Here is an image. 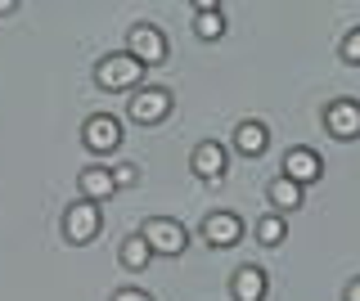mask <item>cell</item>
I'll list each match as a JSON object with an SVG mask.
<instances>
[{
	"label": "cell",
	"instance_id": "1",
	"mask_svg": "<svg viewBox=\"0 0 360 301\" xmlns=\"http://www.w3.org/2000/svg\"><path fill=\"white\" fill-rule=\"evenodd\" d=\"M140 81H144V68L131 59L127 50H112L104 54V59L95 63V86L99 91H140Z\"/></svg>",
	"mask_w": 360,
	"mask_h": 301
},
{
	"label": "cell",
	"instance_id": "2",
	"mask_svg": "<svg viewBox=\"0 0 360 301\" xmlns=\"http://www.w3.org/2000/svg\"><path fill=\"white\" fill-rule=\"evenodd\" d=\"M176 108V95L167 91V86H140L131 99H127V117L135 126H158V121H167Z\"/></svg>",
	"mask_w": 360,
	"mask_h": 301
},
{
	"label": "cell",
	"instance_id": "3",
	"mask_svg": "<svg viewBox=\"0 0 360 301\" xmlns=\"http://www.w3.org/2000/svg\"><path fill=\"white\" fill-rule=\"evenodd\" d=\"M140 239L149 243L153 256H180L189 248V229L180 225V220H172V216H149L140 225Z\"/></svg>",
	"mask_w": 360,
	"mask_h": 301
},
{
	"label": "cell",
	"instance_id": "4",
	"mask_svg": "<svg viewBox=\"0 0 360 301\" xmlns=\"http://www.w3.org/2000/svg\"><path fill=\"white\" fill-rule=\"evenodd\" d=\"M99 229H104V211H99L95 203H86V198L68 203V211H63V239L72 243V248H86V243H95Z\"/></svg>",
	"mask_w": 360,
	"mask_h": 301
},
{
	"label": "cell",
	"instance_id": "5",
	"mask_svg": "<svg viewBox=\"0 0 360 301\" xmlns=\"http://www.w3.org/2000/svg\"><path fill=\"white\" fill-rule=\"evenodd\" d=\"M127 54L140 63L144 72L158 68V63L167 59V36H162V27H158V23H131V27H127Z\"/></svg>",
	"mask_w": 360,
	"mask_h": 301
},
{
	"label": "cell",
	"instance_id": "6",
	"mask_svg": "<svg viewBox=\"0 0 360 301\" xmlns=\"http://www.w3.org/2000/svg\"><path fill=\"white\" fill-rule=\"evenodd\" d=\"M82 144L95 153V158L117 153V149H122V121L112 117V113H90L86 126H82Z\"/></svg>",
	"mask_w": 360,
	"mask_h": 301
},
{
	"label": "cell",
	"instance_id": "7",
	"mask_svg": "<svg viewBox=\"0 0 360 301\" xmlns=\"http://www.w3.org/2000/svg\"><path fill=\"white\" fill-rule=\"evenodd\" d=\"M198 234H202V243H207V248H217V252L239 248L243 216H234V211H207V216H202V225H198Z\"/></svg>",
	"mask_w": 360,
	"mask_h": 301
},
{
	"label": "cell",
	"instance_id": "8",
	"mask_svg": "<svg viewBox=\"0 0 360 301\" xmlns=\"http://www.w3.org/2000/svg\"><path fill=\"white\" fill-rule=\"evenodd\" d=\"M324 131H329L333 140H360V99H333V104H324Z\"/></svg>",
	"mask_w": 360,
	"mask_h": 301
},
{
	"label": "cell",
	"instance_id": "9",
	"mask_svg": "<svg viewBox=\"0 0 360 301\" xmlns=\"http://www.w3.org/2000/svg\"><path fill=\"white\" fill-rule=\"evenodd\" d=\"M189 166H194L198 180L221 185L225 171H230V149H225V144H217V140H202V144H194V158H189Z\"/></svg>",
	"mask_w": 360,
	"mask_h": 301
},
{
	"label": "cell",
	"instance_id": "10",
	"mask_svg": "<svg viewBox=\"0 0 360 301\" xmlns=\"http://www.w3.org/2000/svg\"><path fill=\"white\" fill-rule=\"evenodd\" d=\"M279 175H288L292 185H315L324 175V162H320V153L315 149H307V144H297V149H288L284 153V162H279Z\"/></svg>",
	"mask_w": 360,
	"mask_h": 301
},
{
	"label": "cell",
	"instance_id": "11",
	"mask_svg": "<svg viewBox=\"0 0 360 301\" xmlns=\"http://www.w3.org/2000/svg\"><path fill=\"white\" fill-rule=\"evenodd\" d=\"M270 293V274L262 265H239V270L230 274V297L234 301H266Z\"/></svg>",
	"mask_w": 360,
	"mask_h": 301
},
{
	"label": "cell",
	"instance_id": "12",
	"mask_svg": "<svg viewBox=\"0 0 360 301\" xmlns=\"http://www.w3.org/2000/svg\"><path fill=\"white\" fill-rule=\"evenodd\" d=\"M234 153H243V158H262V153L270 149V126L257 117H243L239 126H234Z\"/></svg>",
	"mask_w": 360,
	"mask_h": 301
},
{
	"label": "cell",
	"instance_id": "13",
	"mask_svg": "<svg viewBox=\"0 0 360 301\" xmlns=\"http://www.w3.org/2000/svg\"><path fill=\"white\" fill-rule=\"evenodd\" d=\"M77 189H82V198H86V203H95V207L108 203V198L117 194L108 166H82V171H77Z\"/></svg>",
	"mask_w": 360,
	"mask_h": 301
},
{
	"label": "cell",
	"instance_id": "14",
	"mask_svg": "<svg viewBox=\"0 0 360 301\" xmlns=\"http://www.w3.org/2000/svg\"><path fill=\"white\" fill-rule=\"evenodd\" d=\"M266 203L279 211V216H288V211H297V207H307V189L302 185H292L288 175H275V180L266 185Z\"/></svg>",
	"mask_w": 360,
	"mask_h": 301
},
{
	"label": "cell",
	"instance_id": "15",
	"mask_svg": "<svg viewBox=\"0 0 360 301\" xmlns=\"http://www.w3.org/2000/svg\"><path fill=\"white\" fill-rule=\"evenodd\" d=\"M194 36L198 41H221L225 36V9L217 0H198L194 5Z\"/></svg>",
	"mask_w": 360,
	"mask_h": 301
},
{
	"label": "cell",
	"instance_id": "16",
	"mask_svg": "<svg viewBox=\"0 0 360 301\" xmlns=\"http://www.w3.org/2000/svg\"><path fill=\"white\" fill-rule=\"evenodd\" d=\"M117 261H122V270L140 274L144 265L153 261V252H149V243H144L140 234H127V239H122V248H117Z\"/></svg>",
	"mask_w": 360,
	"mask_h": 301
},
{
	"label": "cell",
	"instance_id": "17",
	"mask_svg": "<svg viewBox=\"0 0 360 301\" xmlns=\"http://www.w3.org/2000/svg\"><path fill=\"white\" fill-rule=\"evenodd\" d=\"M284 239H288V220L279 216V211H266V216L257 220V243H262V248H279Z\"/></svg>",
	"mask_w": 360,
	"mask_h": 301
},
{
	"label": "cell",
	"instance_id": "18",
	"mask_svg": "<svg viewBox=\"0 0 360 301\" xmlns=\"http://www.w3.org/2000/svg\"><path fill=\"white\" fill-rule=\"evenodd\" d=\"M108 171H112V185H117V189H135V185H140V166H135V162H117V166H108Z\"/></svg>",
	"mask_w": 360,
	"mask_h": 301
},
{
	"label": "cell",
	"instance_id": "19",
	"mask_svg": "<svg viewBox=\"0 0 360 301\" xmlns=\"http://www.w3.org/2000/svg\"><path fill=\"white\" fill-rule=\"evenodd\" d=\"M338 54H342V63H352V68H360V27H352L342 36V46H338Z\"/></svg>",
	"mask_w": 360,
	"mask_h": 301
},
{
	"label": "cell",
	"instance_id": "20",
	"mask_svg": "<svg viewBox=\"0 0 360 301\" xmlns=\"http://www.w3.org/2000/svg\"><path fill=\"white\" fill-rule=\"evenodd\" d=\"M108 301H153V297L144 293V288H117V293H112Z\"/></svg>",
	"mask_w": 360,
	"mask_h": 301
},
{
	"label": "cell",
	"instance_id": "21",
	"mask_svg": "<svg viewBox=\"0 0 360 301\" xmlns=\"http://www.w3.org/2000/svg\"><path fill=\"white\" fill-rule=\"evenodd\" d=\"M342 301H360V274H356V279H352V283H347V288H342Z\"/></svg>",
	"mask_w": 360,
	"mask_h": 301
},
{
	"label": "cell",
	"instance_id": "22",
	"mask_svg": "<svg viewBox=\"0 0 360 301\" xmlns=\"http://www.w3.org/2000/svg\"><path fill=\"white\" fill-rule=\"evenodd\" d=\"M18 9V0H0V14H14Z\"/></svg>",
	"mask_w": 360,
	"mask_h": 301
}]
</instances>
